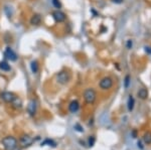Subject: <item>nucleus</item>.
<instances>
[{"label": "nucleus", "mask_w": 151, "mask_h": 150, "mask_svg": "<svg viewBox=\"0 0 151 150\" xmlns=\"http://www.w3.org/2000/svg\"><path fill=\"white\" fill-rule=\"evenodd\" d=\"M5 150H15L17 148V140L13 136H6L1 141Z\"/></svg>", "instance_id": "f257e3e1"}, {"label": "nucleus", "mask_w": 151, "mask_h": 150, "mask_svg": "<svg viewBox=\"0 0 151 150\" xmlns=\"http://www.w3.org/2000/svg\"><path fill=\"white\" fill-rule=\"evenodd\" d=\"M70 74L67 71H60L58 72L55 76V81L60 85H67L70 81Z\"/></svg>", "instance_id": "f03ea898"}, {"label": "nucleus", "mask_w": 151, "mask_h": 150, "mask_svg": "<svg viewBox=\"0 0 151 150\" xmlns=\"http://www.w3.org/2000/svg\"><path fill=\"white\" fill-rule=\"evenodd\" d=\"M84 99H85V102L87 104L95 103V101H96V99H97L96 91L92 88L87 89V90L84 92Z\"/></svg>", "instance_id": "7ed1b4c3"}, {"label": "nucleus", "mask_w": 151, "mask_h": 150, "mask_svg": "<svg viewBox=\"0 0 151 150\" xmlns=\"http://www.w3.org/2000/svg\"><path fill=\"white\" fill-rule=\"evenodd\" d=\"M99 86L102 90H109L113 87V79L110 77H105L100 81Z\"/></svg>", "instance_id": "20e7f679"}, {"label": "nucleus", "mask_w": 151, "mask_h": 150, "mask_svg": "<svg viewBox=\"0 0 151 150\" xmlns=\"http://www.w3.org/2000/svg\"><path fill=\"white\" fill-rule=\"evenodd\" d=\"M52 15L53 20H55V22H58V23L64 22L65 19H67V15H65V12H63L60 9H57V10H55L52 12Z\"/></svg>", "instance_id": "39448f33"}, {"label": "nucleus", "mask_w": 151, "mask_h": 150, "mask_svg": "<svg viewBox=\"0 0 151 150\" xmlns=\"http://www.w3.org/2000/svg\"><path fill=\"white\" fill-rule=\"evenodd\" d=\"M4 57H5L8 60H10V62H16L18 59L16 52H14L10 47H7L5 48V50H4Z\"/></svg>", "instance_id": "423d86ee"}, {"label": "nucleus", "mask_w": 151, "mask_h": 150, "mask_svg": "<svg viewBox=\"0 0 151 150\" xmlns=\"http://www.w3.org/2000/svg\"><path fill=\"white\" fill-rule=\"evenodd\" d=\"M15 98V94L12 93V92H3V93L0 94V99L5 103H12Z\"/></svg>", "instance_id": "0eeeda50"}, {"label": "nucleus", "mask_w": 151, "mask_h": 150, "mask_svg": "<svg viewBox=\"0 0 151 150\" xmlns=\"http://www.w3.org/2000/svg\"><path fill=\"white\" fill-rule=\"evenodd\" d=\"M33 141H35V139H33L32 137L29 136L27 134H24L20 137L19 143H20V145L22 147H28L33 143Z\"/></svg>", "instance_id": "6e6552de"}, {"label": "nucleus", "mask_w": 151, "mask_h": 150, "mask_svg": "<svg viewBox=\"0 0 151 150\" xmlns=\"http://www.w3.org/2000/svg\"><path fill=\"white\" fill-rule=\"evenodd\" d=\"M37 110V103L35 100H31L27 105V112L30 116H35Z\"/></svg>", "instance_id": "1a4fd4ad"}, {"label": "nucleus", "mask_w": 151, "mask_h": 150, "mask_svg": "<svg viewBox=\"0 0 151 150\" xmlns=\"http://www.w3.org/2000/svg\"><path fill=\"white\" fill-rule=\"evenodd\" d=\"M31 25H40V22H41V15L38 13H35L31 16L30 20H29Z\"/></svg>", "instance_id": "9d476101"}, {"label": "nucleus", "mask_w": 151, "mask_h": 150, "mask_svg": "<svg viewBox=\"0 0 151 150\" xmlns=\"http://www.w3.org/2000/svg\"><path fill=\"white\" fill-rule=\"evenodd\" d=\"M79 109H80V103L78 102L77 100H74V101H72V102L70 103V105H69V110H70V113H76V112H78V111H79Z\"/></svg>", "instance_id": "9b49d317"}, {"label": "nucleus", "mask_w": 151, "mask_h": 150, "mask_svg": "<svg viewBox=\"0 0 151 150\" xmlns=\"http://www.w3.org/2000/svg\"><path fill=\"white\" fill-rule=\"evenodd\" d=\"M0 70L3 72H9L11 70V67L6 60H1L0 62Z\"/></svg>", "instance_id": "f8f14e48"}, {"label": "nucleus", "mask_w": 151, "mask_h": 150, "mask_svg": "<svg viewBox=\"0 0 151 150\" xmlns=\"http://www.w3.org/2000/svg\"><path fill=\"white\" fill-rule=\"evenodd\" d=\"M137 96L139 97L140 99H142V100H145V99H147V97H148V91L144 88L140 89L137 93Z\"/></svg>", "instance_id": "ddd939ff"}, {"label": "nucleus", "mask_w": 151, "mask_h": 150, "mask_svg": "<svg viewBox=\"0 0 151 150\" xmlns=\"http://www.w3.org/2000/svg\"><path fill=\"white\" fill-rule=\"evenodd\" d=\"M30 70L33 74H36V72H38V70H40V66H38V62H36V60H32V62H30Z\"/></svg>", "instance_id": "4468645a"}, {"label": "nucleus", "mask_w": 151, "mask_h": 150, "mask_svg": "<svg viewBox=\"0 0 151 150\" xmlns=\"http://www.w3.org/2000/svg\"><path fill=\"white\" fill-rule=\"evenodd\" d=\"M11 104H12V107L14 109H21V107H22V102H21V100L18 99L17 97L14 99V101Z\"/></svg>", "instance_id": "2eb2a0df"}, {"label": "nucleus", "mask_w": 151, "mask_h": 150, "mask_svg": "<svg viewBox=\"0 0 151 150\" xmlns=\"http://www.w3.org/2000/svg\"><path fill=\"white\" fill-rule=\"evenodd\" d=\"M134 104H135V100H134L133 96H129L128 102H127V107H128V111H132L134 109Z\"/></svg>", "instance_id": "dca6fc26"}, {"label": "nucleus", "mask_w": 151, "mask_h": 150, "mask_svg": "<svg viewBox=\"0 0 151 150\" xmlns=\"http://www.w3.org/2000/svg\"><path fill=\"white\" fill-rule=\"evenodd\" d=\"M143 141H144L146 144H151V132L145 133L144 136H143Z\"/></svg>", "instance_id": "f3484780"}, {"label": "nucleus", "mask_w": 151, "mask_h": 150, "mask_svg": "<svg viewBox=\"0 0 151 150\" xmlns=\"http://www.w3.org/2000/svg\"><path fill=\"white\" fill-rule=\"evenodd\" d=\"M45 145H50V146H52V147H55V142L53 140H50V139H45V141L41 143V146H45Z\"/></svg>", "instance_id": "a211bd4d"}, {"label": "nucleus", "mask_w": 151, "mask_h": 150, "mask_svg": "<svg viewBox=\"0 0 151 150\" xmlns=\"http://www.w3.org/2000/svg\"><path fill=\"white\" fill-rule=\"evenodd\" d=\"M52 5L55 7L57 9H60L62 8V2L60 1V0H52Z\"/></svg>", "instance_id": "6ab92c4d"}, {"label": "nucleus", "mask_w": 151, "mask_h": 150, "mask_svg": "<svg viewBox=\"0 0 151 150\" xmlns=\"http://www.w3.org/2000/svg\"><path fill=\"white\" fill-rule=\"evenodd\" d=\"M95 142H96V138H95V136H90L89 140H88V145H89L90 147H93Z\"/></svg>", "instance_id": "aec40b11"}, {"label": "nucleus", "mask_w": 151, "mask_h": 150, "mask_svg": "<svg viewBox=\"0 0 151 150\" xmlns=\"http://www.w3.org/2000/svg\"><path fill=\"white\" fill-rule=\"evenodd\" d=\"M74 128H75L76 130H77L78 132H84V129H83V127L80 124H76L75 126H74Z\"/></svg>", "instance_id": "412c9836"}, {"label": "nucleus", "mask_w": 151, "mask_h": 150, "mask_svg": "<svg viewBox=\"0 0 151 150\" xmlns=\"http://www.w3.org/2000/svg\"><path fill=\"white\" fill-rule=\"evenodd\" d=\"M126 47H127L128 50H130V48H132L133 47V42L131 39H128L127 40V43H126Z\"/></svg>", "instance_id": "4be33fe9"}, {"label": "nucleus", "mask_w": 151, "mask_h": 150, "mask_svg": "<svg viewBox=\"0 0 151 150\" xmlns=\"http://www.w3.org/2000/svg\"><path fill=\"white\" fill-rule=\"evenodd\" d=\"M129 83H130V76H126L125 77V88H128Z\"/></svg>", "instance_id": "5701e85b"}, {"label": "nucleus", "mask_w": 151, "mask_h": 150, "mask_svg": "<svg viewBox=\"0 0 151 150\" xmlns=\"http://www.w3.org/2000/svg\"><path fill=\"white\" fill-rule=\"evenodd\" d=\"M113 3H116V4H120V3H122V2L124 1V0H111Z\"/></svg>", "instance_id": "b1692460"}, {"label": "nucleus", "mask_w": 151, "mask_h": 150, "mask_svg": "<svg viewBox=\"0 0 151 150\" xmlns=\"http://www.w3.org/2000/svg\"><path fill=\"white\" fill-rule=\"evenodd\" d=\"M138 147H140V149H143V146H142V144H141V142L139 141V142H138Z\"/></svg>", "instance_id": "393cba45"}]
</instances>
